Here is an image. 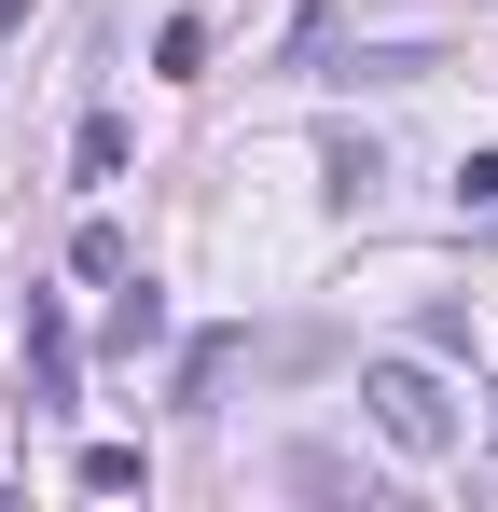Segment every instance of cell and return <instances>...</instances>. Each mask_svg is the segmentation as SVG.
I'll list each match as a JSON object with an SVG mask.
<instances>
[{
	"mask_svg": "<svg viewBox=\"0 0 498 512\" xmlns=\"http://www.w3.org/2000/svg\"><path fill=\"white\" fill-rule=\"evenodd\" d=\"M360 402H374V429H388L402 457H443V443H457V402H443L415 360H374V374H360Z\"/></svg>",
	"mask_w": 498,
	"mask_h": 512,
	"instance_id": "cell-1",
	"label": "cell"
},
{
	"mask_svg": "<svg viewBox=\"0 0 498 512\" xmlns=\"http://www.w3.org/2000/svg\"><path fill=\"white\" fill-rule=\"evenodd\" d=\"M14 333H28V402H42V416H70V402H83V346H70V319H56V291H28V319H14Z\"/></svg>",
	"mask_w": 498,
	"mask_h": 512,
	"instance_id": "cell-2",
	"label": "cell"
},
{
	"mask_svg": "<svg viewBox=\"0 0 498 512\" xmlns=\"http://www.w3.org/2000/svg\"><path fill=\"white\" fill-rule=\"evenodd\" d=\"M153 471H139V443H83V499H139Z\"/></svg>",
	"mask_w": 498,
	"mask_h": 512,
	"instance_id": "cell-3",
	"label": "cell"
},
{
	"mask_svg": "<svg viewBox=\"0 0 498 512\" xmlns=\"http://www.w3.org/2000/svg\"><path fill=\"white\" fill-rule=\"evenodd\" d=\"M153 70H166V84H194V70H208V28H194V14H166V28H153Z\"/></svg>",
	"mask_w": 498,
	"mask_h": 512,
	"instance_id": "cell-4",
	"label": "cell"
},
{
	"mask_svg": "<svg viewBox=\"0 0 498 512\" xmlns=\"http://www.w3.org/2000/svg\"><path fill=\"white\" fill-rule=\"evenodd\" d=\"M166 333V291H153V277H125V305H111V346H153Z\"/></svg>",
	"mask_w": 498,
	"mask_h": 512,
	"instance_id": "cell-5",
	"label": "cell"
},
{
	"mask_svg": "<svg viewBox=\"0 0 498 512\" xmlns=\"http://www.w3.org/2000/svg\"><path fill=\"white\" fill-rule=\"evenodd\" d=\"M70 263H83V277H97V291H125V277H139V263H125V236H111V222H83V250H70Z\"/></svg>",
	"mask_w": 498,
	"mask_h": 512,
	"instance_id": "cell-6",
	"label": "cell"
},
{
	"mask_svg": "<svg viewBox=\"0 0 498 512\" xmlns=\"http://www.w3.org/2000/svg\"><path fill=\"white\" fill-rule=\"evenodd\" d=\"M70 167H83V180H125V125H111V111H97V125L70 139Z\"/></svg>",
	"mask_w": 498,
	"mask_h": 512,
	"instance_id": "cell-7",
	"label": "cell"
},
{
	"mask_svg": "<svg viewBox=\"0 0 498 512\" xmlns=\"http://www.w3.org/2000/svg\"><path fill=\"white\" fill-rule=\"evenodd\" d=\"M457 208H471V222L498 208V153H471V167H457Z\"/></svg>",
	"mask_w": 498,
	"mask_h": 512,
	"instance_id": "cell-8",
	"label": "cell"
}]
</instances>
